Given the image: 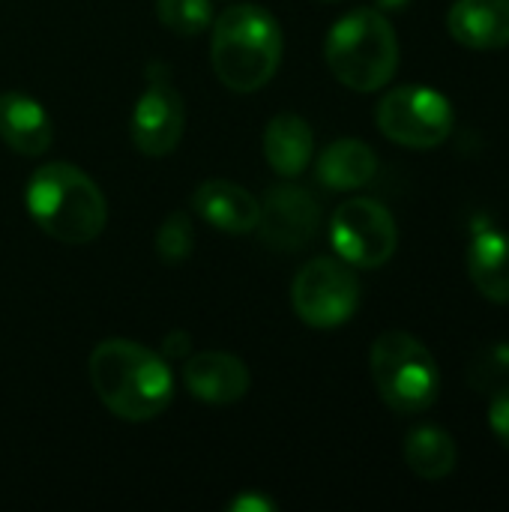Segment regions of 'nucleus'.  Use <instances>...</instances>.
Listing matches in <instances>:
<instances>
[{
  "label": "nucleus",
  "instance_id": "obj_14",
  "mask_svg": "<svg viewBox=\"0 0 509 512\" xmlns=\"http://www.w3.org/2000/svg\"><path fill=\"white\" fill-rule=\"evenodd\" d=\"M450 36L471 51L509 45V0H456L447 12Z\"/></svg>",
  "mask_w": 509,
  "mask_h": 512
},
{
  "label": "nucleus",
  "instance_id": "obj_2",
  "mask_svg": "<svg viewBox=\"0 0 509 512\" xmlns=\"http://www.w3.org/2000/svg\"><path fill=\"white\" fill-rule=\"evenodd\" d=\"M24 207L33 225L57 243L87 246L108 222V204L93 177L69 162H48L24 186Z\"/></svg>",
  "mask_w": 509,
  "mask_h": 512
},
{
  "label": "nucleus",
  "instance_id": "obj_16",
  "mask_svg": "<svg viewBox=\"0 0 509 512\" xmlns=\"http://www.w3.org/2000/svg\"><path fill=\"white\" fill-rule=\"evenodd\" d=\"M468 276L474 288L498 306H509V234L483 228L468 246Z\"/></svg>",
  "mask_w": 509,
  "mask_h": 512
},
{
  "label": "nucleus",
  "instance_id": "obj_6",
  "mask_svg": "<svg viewBox=\"0 0 509 512\" xmlns=\"http://www.w3.org/2000/svg\"><path fill=\"white\" fill-rule=\"evenodd\" d=\"M375 123L384 138L408 150H435L441 147L456 123L453 102L423 84L393 87L375 108Z\"/></svg>",
  "mask_w": 509,
  "mask_h": 512
},
{
  "label": "nucleus",
  "instance_id": "obj_19",
  "mask_svg": "<svg viewBox=\"0 0 509 512\" xmlns=\"http://www.w3.org/2000/svg\"><path fill=\"white\" fill-rule=\"evenodd\" d=\"M156 15L177 36H198L213 24L210 0H156Z\"/></svg>",
  "mask_w": 509,
  "mask_h": 512
},
{
  "label": "nucleus",
  "instance_id": "obj_5",
  "mask_svg": "<svg viewBox=\"0 0 509 512\" xmlns=\"http://www.w3.org/2000/svg\"><path fill=\"white\" fill-rule=\"evenodd\" d=\"M369 369L381 402L396 414H423L441 396L438 360L417 336L405 330H387L372 342Z\"/></svg>",
  "mask_w": 509,
  "mask_h": 512
},
{
  "label": "nucleus",
  "instance_id": "obj_7",
  "mask_svg": "<svg viewBox=\"0 0 509 512\" xmlns=\"http://www.w3.org/2000/svg\"><path fill=\"white\" fill-rule=\"evenodd\" d=\"M360 279L342 258H312L291 285V306L306 327L336 330L360 309Z\"/></svg>",
  "mask_w": 509,
  "mask_h": 512
},
{
  "label": "nucleus",
  "instance_id": "obj_18",
  "mask_svg": "<svg viewBox=\"0 0 509 512\" xmlns=\"http://www.w3.org/2000/svg\"><path fill=\"white\" fill-rule=\"evenodd\" d=\"M405 462L420 480H444L456 471L459 450L450 432L441 426H417L405 438Z\"/></svg>",
  "mask_w": 509,
  "mask_h": 512
},
{
  "label": "nucleus",
  "instance_id": "obj_10",
  "mask_svg": "<svg viewBox=\"0 0 509 512\" xmlns=\"http://www.w3.org/2000/svg\"><path fill=\"white\" fill-rule=\"evenodd\" d=\"M258 237L276 252L306 249L321 228V207L315 195L297 183L270 186L261 198Z\"/></svg>",
  "mask_w": 509,
  "mask_h": 512
},
{
  "label": "nucleus",
  "instance_id": "obj_13",
  "mask_svg": "<svg viewBox=\"0 0 509 512\" xmlns=\"http://www.w3.org/2000/svg\"><path fill=\"white\" fill-rule=\"evenodd\" d=\"M0 141L18 156H42L54 141L51 114L27 93H0Z\"/></svg>",
  "mask_w": 509,
  "mask_h": 512
},
{
  "label": "nucleus",
  "instance_id": "obj_8",
  "mask_svg": "<svg viewBox=\"0 0 509 512\" xmlns=\"http://www.w3.org/2000/svg\"><path fill=\"white\" fill-rule=\"evenodd\" d=\"M330 240L339 258L360 270L384 267L399 246L393 213L375 198L342 201L330 219Z\"/></svg>",
  "mask_w": 509,
  "mask_h": 512
},
{
  "label": "nucleus",
  "instance_id": "obj_15",
  "mask_svg": "<svg viewBox=\"0 0 509 512\" xmlns=\"http://www.w3.org/2000/svg\"><path fill=\"white\" fill-rule=\"evenodd\" d=\"M261 147H264L267 165L279 177L294 180V177H300L312 165V156H315V132H312V126L300 114L282 111V114H276L264 126Z\"/></svg>",
  "mask_w": 509,
  "mask_h": 512
},
{
  "label": "nucleus",
  "instance_id": "obj_11",
  "mask_svg": "<svg viewBox=\"0 0 509 512\" xmlns=\"http://www.w3.org/2000/svg\"><path fill=\"white\" fill-rule=\"evenodd\" d=\"M186 390L207 405H234L246 399L252 378L240 357L225 351H198L186 357L183 366Z\"/></svg>",
  "mask_w": 509,
  "mask_h": 512
},
{
  "label": "nucleus",
  "instance_id": "obj_12",
  "mask_svg": "<svg viewBox=\"0 0 509 512\" xmlns=\"http://www.w3.org/2000/svg\"><path fill=\"white\" fill-rule=\"evenodd\" d=\"M192 210L225 234H252L258 228L261 201L234 180L210 177L192 192Z\"/></svg>",
  "mask_w": 509,
  "mask_h": 512
},
{
  "label": "nucleus",
  "instance_id": "obj_23",
  "mask_svg": "<svg viewBox=\"0 0 509 512\" xmlns=\"http://www.w3.org/2000/svg\"><path fill=\"white\" fill-rule=\"evenodd\" d=\"M189 351H192V339H189V333H183V330H174V333H168V336L162 339V357H168V360L189 357Z\"/></svg>",
  "mask_w": 509,
  "mask_h": 512
},
{
  "label": "nucleus",
  "instance_id": "obj_20",
  "mask_svg": "<svg viewBox=\"0 0 509 512\" xmlns=\"http://www.w3.org/2000/svg\"><path fill=\"white\" fill-rule=\"evenodd\" d=\"M195 249V228H192V216L183 210H174L162 219L159 231H156V255L165 264H183Z\"/></svg>",
  "mask_w": 509,
  "mask_h": 512
},
{
  "label": "nucleus",
  "instance_id": "obj_26",
  "mask_svg": "<svg viewBox=\"0 0 509 512\" xmlns=\"http://www.w3.org/2000/svg\"><path fill=\"white\" fill-rule=\"evenodd\" d=\"M327 3H333V0H327Z\"/></svg>",
  "mask_w": 509,
  "mask_h": 512
},
{
  "label": "nucleus",
  "instance_id": "obj_22",
  "mask_svg": "<svg viewBox=\"0 0 509 512\" xmlns=\"http://www.w3.org/2000/svg\"><path fill=\"white\" fill-rule=\"evenodd\" d=\"M489 429L498 444L509 450V384H501L489 393Z\"/></svg>",
  "mask_w": 509,
  "mask_h": 512
},
{
  "label": "nucleus",
  "instance_id": "obj_4",
  "mask_svg": "<svg viewBox=\"0 0 509 512\" xmlns=\"http://www.w3.org/2000/svg\"><path fill=\"white\" fill-rule=\"evenodd\" d=\"M324 57L339 84L357 93L387 87L399 69V39L381 9H354L342 15L324 42Z\"/></svg>",
  "mask_w": 509,
  "mask_h": 512
},
{
  "label": "nucleus",
  "instance_id": "obj_17",
  "mask_svg": "<svg viewBox=\"0 0 509 512\" xmlns=\"http://www.w3.org/2000/svg\"><path fill=\"white\" fill-rule=\"evenodd\" d=\"M315 174H318L321 186H327L333 192H354L375 180L378 156L360 138H339L318 156Z\"/></svg>",
  "mask_w": 509,
  "mask_h": 512
},
{
  "label": "nucleus",
  "instance_id": "obj_25",
  "mask_svg": "<svg viewBox=\"0 0 509 512\" xmlns=\"http://www.w3.org/2000/svg\"><path fill=\"white\" fill-rule=\"evenodd\" d=\"M408 3H411V0H378L381 12H384V9H390V12H402V9H405Z\"/></svg>",
  "mask_w": 509,
  "mask_h": 512
},
{
  "label": "nucleus",
  "instance_id": "obj_1",
  "mask_svg": "<svg viewBox=\"0 0 509 512\" xmlns=\"http://www.w3.org/2000/svg\"><path fill=\"white\" fill-rule=\"evenodd\" d=\"M87 372L99 402L126 423L156 420L174 402L168 360L132 339L99 342L90 351Z\"/></svg>",
  "mask_w": 509,
  "mask_h": 512
},
{
  "label": "nucleus",
  "instance_id": "obj_9",
  "mask_svg": "<svg viewBox=\"0 0 509 512\" xmlns=\"http://www.w3.org/2000/svg\"><path fill=\"white\" fill-rule=\"evenodd\" d=\"M147 87L138 96L129 120V135L138 153L162 159L177 150L186 129V105L180 90L174 87V72L168 63L153 60L144 69Z\"/></svg>",
  "mask_w": 509,
  "mask_h": 512
},
{
  "label": "nucleus",
  "instance_id": "obj_21",
  "mask_svg": "<svg viewBox=\"0 0 509 512\" xmlns=\"http://www.w3.org/2000/svg\"><path fill=\"white\" fill-rule=\"evenodd\" d=\"M468 381L480 393H492L501 384H509V342H498V345L480 348L474 354V360H471Z\"/></svg>",
  "mask_w": 509,
  "mask_h": 512
},
{
  "label": "nucleus",
  "instance_id": "obj_3",
  "mask_svg": "<svg viewBox=\"0 0 509 512\" xmlns=\"http://www.w3.org/2000/svg\"><path fill=\"white\" fill-rule=\"evenodd\" d=\"M210 63L216 78L234 93H255L273 81L282 63L285 39L279 21L255 6H228L213 18Z\"/></svg>",
  "mask_w": 509,
  "mask_h": 512
},
{
  "label": "nucleus",
  "instance_id": "obj_24",
  "mask_svg": "<svg viewBox=\"0 0 509 512\" xmlns=\"http://www.w3.org/2000/svg\"><path fill=\"white\" fill-rule=\"evenodd\" d=\"M231 512H273L276 510V504L267 498V495H258V492H246V495H240L231 507Z\"/></svg>",
  "mask_w": 509,
  "mask_h": 512
}]
</instances>
